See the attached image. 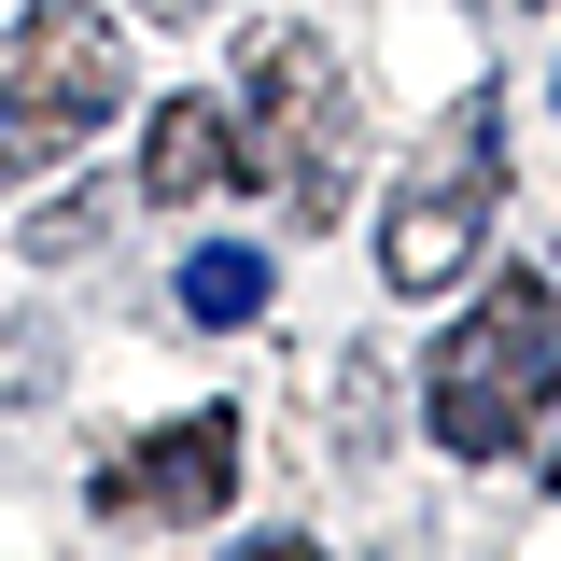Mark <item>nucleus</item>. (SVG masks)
<instances>
[{"instance_id":"nucleus-1","label":"nucleus","mask_w":561,"mask_h":561,"mask_svg":"<svg viewBox=\"0 0 561 561\" xmlns=\"http://www.w3.org/2000/svg\"><path fill=\"white\" fill-rule=\"evenodd\" d=\"M548 393H561V280L548 267H505V280H478V309L435 337L421 421H435L449 463H505V449H534Z\"/></svg>"},{"instance_id":"nucleus-2","label":"nucleus","mask_w":561,"mask_h":561,"mask_svg":"<svg viewBox=\"0 0 561 561\" xmlns=\"http://www.w3.org/2000/svg\"><path fill=\"white\" fill-rule=\"evenodd\" d=\"M113 113H127V28L99 0H28L0 43V197L43 183L57 154H84Z\"/></svg>"},{"instance_id":"nucleus-3","label":"nucleus","mask_w":561,"mask_h":561,"mask_svg":"<svg viewBox=\"0 0 561 561\" xmlns=\"http://www.w3.org/2000/svg\"><path fill=\"white\" fill-rule=\"evenodd\" d=\"M239 154L253 183H280V210L337 225V183H351V84L309 28H267L253 70H239Z\"/></svg>"},{"instance_id":"nucleus-4","label":"nucleus","mask_w":561,"mask_h":561,"mask_svg":"<svg viewBox=\"0 0 561 561\" xmlns=\"http://www.w3.org/2000/svg\"><path fill=\"white\" fill-rule=\"evenodd\" d=\"M491 210H505V127H491V99H463L449 127L421 140V169L393 183V210H379V280L393 295H449L478 267Z\"/></svg>"},{"instance_id":"nucleus-5","label":"nucleus","mask_w":561,"mask_h":561,"mask_svg":"<svg viewBox=\"0 0 561 561\" xmlns=\"http://www.w3.org/2000/svg\"><path fill=\"white\" fill-rule=\"evenodd\" d=\"M84 491H99V519H225V491H239V408H183L154 435H127Z\"/></svg>"},{"instance_id":"nucleus-6","label":"nucleus","mask_w":561,"mask_h":561,"mask_svg":"<svg viewBox=\"0 0 561 561\" xmlns=\"http://www.w3.org/2000/svg\"><path fill=\"white\" fill-rule=\"evenodd\" d=\"M210 183H253V154H239V99L225 84H183V99H154V127H140V197L183 210Z\"/></svg>"},{"instance_id":"nucleus-7","label":"nucleus","mask_w":561,"mask_h":561,"mask_svg":"<svg viewBox=\"0 0 561 561\" xmlns=\"http://www.w3.org/2000/svg\"><path fill=\"white\" fill-rule=\"evenodd\" d=\"M183 309H197V323H253V309H267V253H239V239L183 253Z\"/></svg>"},{"instance_id":"nucleus-8","label":"nucleus","mask_w":561,"mask_h":561,"mask_svg":"<svg viewBox=\"0 0 561 561\" xmlns=\"http://www.w3.org/2000/svg\"><path fill=\"white\" fill-rule=\"evenodd\" d=\"M239 561H323V548H309V534H253Z\"/></svg>"},{"instance_id":"nucleus-9","label":"nucleus","mask_w":561,"mask_h":561,"mask_svg":"<svg viewBox=\"0 0 561 561\" xmlns=\"http://www.w3.org/2000/svg\"><path fill=\"white\" fill-rule=\"evenodd\" d=\"M140 14H169V28H183V14H210V0H140Z\"/></svg>"},{"instance_id":"nucleus-10","label":"nucleus","mask_w":561,"mask_h":561,"mask_svg":"<svg viewBox=\"0 0 561 561\" xmlns=\"http://www.w3.org/2000/svg\"><path fill=\"white\" fill-rule=\"evenodd\" d=\"M548 491H561V449H548Z\"/></svg>"}]
</instances>
